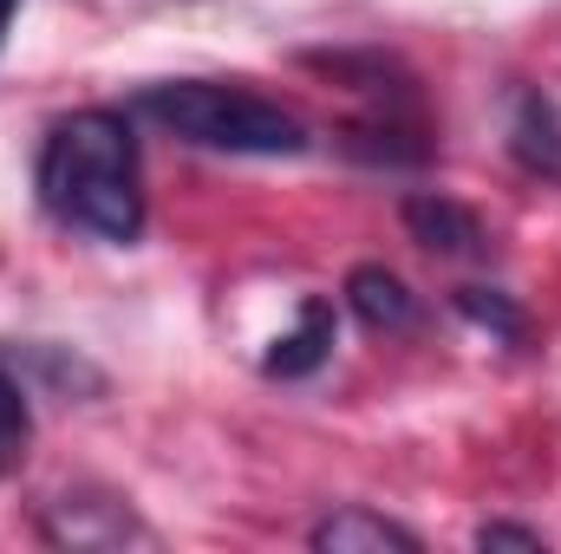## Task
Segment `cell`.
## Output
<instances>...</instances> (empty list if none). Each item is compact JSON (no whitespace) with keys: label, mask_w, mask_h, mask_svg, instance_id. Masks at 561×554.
<instances>
[{"label":"cell","mask_w":561,"mask_h":554,"mask_svg":"<svg viewBox=\"0 0 561 554\" xmlns=\"http://www.w3.org/2000/svg\"><path fill=\"white\" fill-rule=\"evenodd\" d=\"M39 203L53 222L118 242L131 249L144 235V170H138V138L125 112L85 105L72 118H59L39 143Z\"/></svg>","instance_id":"obj_1"},{"label":"cell","mask_w":561,"mask_h":554,"mask_svg":"<svg viewBox=\"0 0 561 554\" xmlns=\"http://www.w3.org/2000/svg\"><path fill=\"white\" fill-rule=\"evenodd\" d=\"M131 112L170 138L222 157H300L313 143L280 99H262L236 79H157L131 99Z\"/></svg>","instance_id":"obj_2"},{"label":"cell","mask_w":561,"mask_h":554,"mask_svg":"<svg viewBox=\"0 0 561 554\" xmlns=\"http://www.w3.org/2000/svg\"><path fill=\"white\" fill-rule=\"evenodd\" d=\"M399 216H405L412 242H419L424 255H437V262H483V255H490V229H483V216L463 209L457 196L419 189V196H405Z\"/></svg>","instance_id":"obj_3"},{"label":"cell","mask_w":561,"mask_h":554,"mask_svg":"<svg viewBox=\"0 0 561 554\" xmlns=\"http://www.w3.org/2000/svg\"><path fill=\"white\" fill-rule=\"evenodd\" d=\"M503 143H510L516 170H529V176H542V183H561V105L549 92L523 85V92L510 99Z\"/></svg>","instance_id":"obj_4"},{"label":"cell","mask_w":561,"mask_h":554,"mask_svg":"<svg viewBox=\"0 0 561 554\" xmlns=\"http://www.w3.org/2000/svg\"><path fill=\"white\" fill-rule=\"evenodd\" d=\"M346 307L366 333H419L424 326V300L379 262H359L346 275Z\"/></svg>","instance_id":"obj_5"},{"label":"cell","mask_w":561,"mask_h":554,"mask_svg":"<svg viewBox=\"0 0 561 554\" xmlns=\"http://www.w3.org/2000/svg\"><path fill=\"white\" fill-rule=\"evenodd\" d=\"M320 554H419V529H405V522H392V516H379V509H359V503H346V509H333V516H320L313 522V535H307Z\"/></svg>","instance_id":"obj_6"},{"label":"cell","mask_w":561,"mask_h":554,"mask_svg":"<svg viewBox=\"0 0 561 554\" xmlns=\"http://www.w3.org/2000/svg\"><path fill=\"white\" fill-rule=\"evenodd\" d=\"M327 353H333V300L307 293V300H300V326L280 333L275 346H268L262 372H268V379H307V372L327 366Z\"/></svg>","instance_id":"obj_7"},{"label":"cell","mask_w":561,"mask_h":554,"mask_svg":"<svg viewBox=\"0 0 561 554\" xmlns=\"http://www.w3.org/2000/svg\"><path fill=\"white\" fill-rule=\"evenodd\" d=\"M457 313L477 320L483 333H496L503 346H523V339H529V313H523L503 287H457Z\"/></svg>","instance_id":"obj_8"},{"label":"cell","mask_w":561,"mask_h":554,"mask_svg":"<svg viewBox=\"0 0 561 554\" xmlns=\"http://www.w3.org/2000/svg\"><path fill=\"white\" fill-rule=\"evenodd\" d=\"M26 443H33V412H26V392H20V379L0 366V476H7V470H20Z\"/></svg>","instance_id":"obj_9"},{"label":"cell","mask_w":561,"mask_h":554,"mask_svg":"<svg viewBox=\"0 0 561 554\" xmlns=\"http://www.w3.org/2000/svg\"><path fill=\"white\" fill-rule=\"evenodd\" d=\"M477 549H542V535L523 529V522H483L477 529Z\"/></svg>","instance_id":"obj_10"},{"label":"cell","mask_w":561,"mask_h":554,"mask_svg":"<svg viewBox=\"0 0 561 554\" xmlns=\"http://www.w3.org/2000/svg\"><path fill=\"white\" fill-rule=\"evenodd\" d=\"M13 7H20V0H0V39H7V20H13Z\"/></svg>","instance_id":"obj_11"}]
</instances>
